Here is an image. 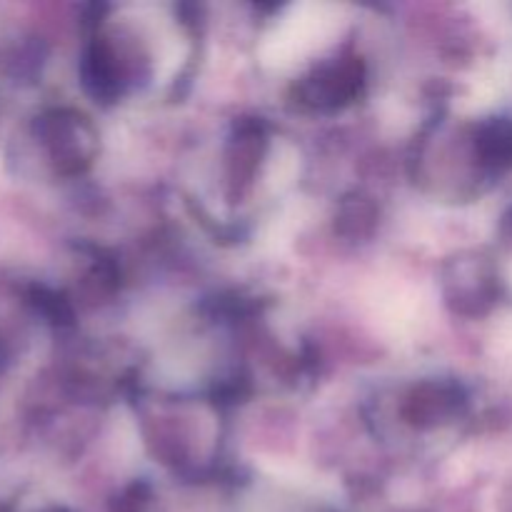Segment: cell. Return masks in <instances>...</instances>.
<instances>
[{"label":"cell","instance_id":"6da1fadb","mask_svg":"<svg viewBox=\"0 0 512 512\" xmlns=\"http://www.w3.org/2000/svg\"><path fill=\"white\" fill-rule=\"evenodd\" d=\"M33 138L60 178H78L98 158V130L75 108H48L33 120Z\"/></svg>","mask_w":512,"mask_h":512},{"label":"cell","instance_id":"7a4b0ae2","mask_svg":"<svg viewBox=\"0 0 512 512\" xmlns=\"http://www.w3.org/2000/svg\"><path fill=\"white\" fill-rule=\"evenodd\" d=\"M140 55L130 45L115 38L108 30H95L93 38L85 43L80 58V78L88 95L100 103L120 100L140 75Z\"/></svg>","mask_w":512,"mask_h":512},{"label":"cell","instance_id":"3957f363","mask_svg":"<svg viewBox=\"0 0 512 512\" xmlns=\"http://www.w3.org/2000/svg\"><path fill=\"white\" fill-rule=\"evenodd\" d=\"M365 78V60L358 53H340L310 68L295 85V98L315 113H335L360 98Z\"/></svg>","mask_w":512,"mask_h":512},{"label":"cell","instance_id":"277c9868","mask_svg":"<svg viewBox=\"0 0 512 512\" xmlns=\"http://www.w3.org/2000/svg\"><path fill=\"white\" fill-rule=\"evenodd\" d=\"M463 388L453 380H423L413 385L400 405V415L413 430H435L455 423L465 413Z\"/></svg>","mask_w":512,"mask_h":512},{"label":"cell","instance_id":"5b68a950","mask_svg":"<svg viewBox=\"0 0 512 512\" xmlns=\"http://www.w3.org/2000/svg\"><path fill=\"white\" fill-rule=\"evenodd\" d=\"M445 298L460 313H480L493 300V275L478 260H455L445 268Z\"/></svg>","mask_w":512,"mask_h":512},{"label":"cell","instance_id":"8992f818","mask_svg":"<svg viewBox=\"0 0 512 512\" xmlns=\"http://www.w3.org/2000/svg\"><path fill=\"white\" fill-rule=\"evenodd\" d=\"M38 318L28 285L0 283V363H8L23 343L25 323Z\"/></svg>","mask_w":512,"mask_h":512},{"label":"cell","instance_id":"52a82bcc","mask_svg":"<svg viewBox=\"0 0 512 512\" xmlns=\"http://www.w3.org/2000/svg\"><path fill=\"white\" fill-rule=\"evenodd\" d=\"M473 158L483 170H500L512 165V123L505 118H490L475 125Z\"/></svg>","mask_w":512,"mask_h":512},{"label":"cell","instance_id":"ba28073f","mask_svg":"<svg viewBox=\"0 0 512 512\" xmlns=\"http://www.w3.org/2000/svg\"><path fill=\"white\" fill-rule=\"evenodd\" d=\"M263 145H265V135L260 123H243L238 128V133L233 135L230 140V150H228V170H230V180L233 183H245L250 175L255 173L258 168L260 158H263Z\"/></svg>","mask_w":512,"mask_h":512},{"label":"cell","instance_id":"9c48e42d","mask_svg":"<svg viewBox=\"0 0 512 512\" xmlns=\"http://www.w3.org/2000/svg\"><path fill=\"white\" fill-rule=\"evenodd\" d=\"M373 223L375 208L370 205V200L353 198L343 205V210H340V230L348 235L368 233V228H373Z\"/></svg>","mask_w":512,"mask_h":512},{"label":"cell","instance_id":"30bf717a","mask_svg":"<svg viewBox=\"0 0 512 512\" xmlns=\"http://www.w3.org/2000/svg\"><path fill=\"white\" fill-rule=\"evenodd\" d=\"M15 512H73L68 508H63V505H53V503H45V505H33V508H20Z\"/></svg>","mask_w":512,"mask_h":512}]
</instances>
